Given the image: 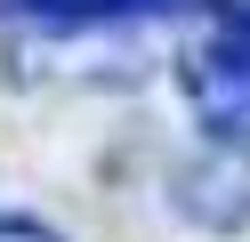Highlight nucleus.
Returning a JSON list of instances; mask_svg holds the SVG:
<instances>
[{"label": "nucleus", "mask_w": 250, "mask_h": 242, "mask_svg": "<svg viewBox=\"0 0 250 242\" xmlns=\"http://www.w3.org/2000/svg\"><path fill=\"white\" fill-rule=\"evenodd\" d=\"M0 8L24 16V24H41V32H81V24H105L121 0H0Z\"/></svg>", "instance_id": "3"}, {"label": "nucleus", "mask_w": 250, "mask_h": 242, "mask_svg": "<svg viewBox=\"0 0 250 242\" xmlns=\"http://www.w3.org/2000/svg\"><path fill=\"white\" fill-rule=\"evenodd\" d=\"M226 24H234V32L250 41V0H226Z\"/></svg>", "instance_id": "6"}, {"label": "nucleus", "mask_w": 250, "mask_h": 242, "mask_svg": "<svg viewBox=\"0 0 250 242\" xmlns=\"http://www.w3.org/2000/svg\"><path fill=\"white\" fill-rule=\"evenodd\" d=\"M178 210H186V218H202V226L250 218V161L218 154L210 170H186V177H178Z\"/></svg>", "instance_id": "2"}, {"label": "nucleus", "mask_w": 250, "mask_h": 242, "mask_svg": "<svg viewBox=\"0 0 250 242\" xmlns=\"http://www.w3.org/2000/svg\"><path fill=\"white\" fill-rule=\"evenodd\" d=\"M0 242H57L49 226H33V218H0Z\"/></svg>", "instance_id": "4"}, {"label": "nucleus", "mask_w": 250, "mask_h": 242, "mask_svg": "<svg viewBox=\"0 0 250 242\" xmlns=\"http://www.w3.org/2000/svg\"><path fill=\"white\" fill-rule=\"evenodd\" d=\"M186 81V105H194V121L210 129V137H250V41L242 32H218V41H194L178 65Z\"/></svg>", "instance_id": "1"}, {"label": "nucleus", "mask_w": 250, "mask_h": 242, "mask_svg": "<svg viewBox=\"0 0 250 242\" xmlns=\"http://www.w3.org/2000/svg\"><path fill=\"white\" fill-rule=\"evenodd\" d=\"M121 8H146V16H169V8H194V0H121Z\"/></svg>", "instance_id": "5"}]
</instances>
